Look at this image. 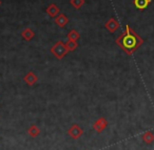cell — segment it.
I'll use <instances>...</instances> for the list:
<instances>
[{
  "instance_id": "1",
  "label": "cell",
  "mask_w": 154,
  "mask_h": 150,
  "mask_svg": "<svg viewBox=\"0 0 154 150\" xmlns=\"http://www.w3.org/2000/svg\"><path fill=\"white\" fill-rule=\"evenodd\" d=\"M115 43L127 55H133L143 44V39L127 24L122 34L115 40Z\"/></svg>"
},
{
  "instance_id": "9",
  "label": "cell",
  "mask_w": 154,
  "mask_h": 150,
  "mask_svg": "<svg viewBox=\"0 0 154 150\" xmlns=\"http://www.w3.org/2000/svg\"><path fill=\"white\" fill-rule=\"evenodd\" d=\"M133 3H134L135 7H136L137 10L143 11V10H146L149 7V4L151 3V0H134Z\"/></svg>"
},
{
  "instance_id": "4",
  "label": "cell",
  "mask_w": 154,
  "mask_h": 150,
  "mask_svg": "<svg viewBox=\"0 0 154 150\" xmlns=\"http://www.w3.org/2000/svg\"><path fill=\"white\" fill-rule=\"evenodd\" d=\"M108 124H109V123H108L107 119L106 118H99L95 121L92 127L97 133H101L108 127Z\"/></svg>"
},
{
  "instance_id": "5",
  "label": "cell",
  "mask_w": 154,
  "mask_h": 150,
  "mask_svg": "<svg viewBox=\"0 0 154 150\" xmlns=\"http://www.w3.org/2000/svg\"><path fill=\"white\" fill-rule=\"evenodd\" d=\"M105 26L110 33H112V34H113V33H115L116 31L119 28V22H118L115 18L112 17V18H110L107 22H106Z\"/></svg>"
},
{
  "instance_id": "8",
  "label": "cell",
  "mask_w": 154,
  "mask_h": 150,
  "mask_svg": "<svg viewBox=\"0 0 154 150\" xmlns=\"http://www.w3.org/2000/svg\"><path fill=\"white\" fill-rule=\"evenodd\" d=\"M59 12H60V9L55 3H51V4L47 7V10H45V13H47L50 17H53V18H55L56 16L59 15Z\"/></svg>"
},
{
  "instance_id": "7",
  "label": "cell",
  "mask_w": 154,
  "mask_h": 150,
  "mask_svg": "<svg viewBox=\"0 0 154 150\" xmlns=\"http://www.w3.org/2000/svg\"><path fill=\"white\" fill-rule=\"evenodd\" d=\"M69 23V18L64 14H59L55 17V24L58 25L60 28H63Z\"/></svg>"
},
{
  "instance_id": "13",
  "label": "cell",
  "mask_w": 154,
  "mask_h": 150,
  "mask_svg": "<svg viewBox=\"0 0 154 150\" xmlns=\"http://www.w3.org/2000/svg\"><path fill=\"white\" fill-rule=\"evenodd\" d=\"M79 38H80V35L76 30H72V31H70V32H69V34H68V39H69V40L77 41Z\"/></svg>"
},
{
  "instance_id": "11",
  "label": "cell",
  "mask_w": 154,
  "mask_h": 150,
  "mask_svg": "<svg viewBox=\"0 0 154 150\" xmlns=\"http://www.w3.org/2000/svg\"><path fill=\"white\" fill-rule=\"evenodd\" d=\"M21 36H22V38H23L24 40L31 41L35 37V33H34V31H32L31 28H26L21 32Z\"/></svg>"
},
{
  "instance_id": "10",
  "label": "cell",
  "mask_w": 154,
  "mask_h": 150,
  "mask_svg": "<svg viewBox=\"0 0 154 150\" xmlns=\"http://www.w3.org/2000/svg\"><path fill=\"white\" fill-rule=\"evenodd\" d=\"M28 134L30 135L31 137L35 139V137H37L40 134V128H39L36 124H32L28 129Z\"/></svg>"
},
{
  "instance_id": "12",
  "label": "cell",
  "mask_w": 154,
  "mask_h": 150,
  "mask_svg": "<svg viewBox=\"0 0 154 150\" xmlns=\"http://www.w3.org/2000/svg\"><path fill=\"white\" fill-rule=\"evenodd\" d=\"M141 139H143V143L150 145V144H152L154 142V134H153V132H152V131H147V132H145L143 135H141Z\"/></svg>"
},
{
  "instance_id": "15",
  "label": "cell",
  "mask_w": 154,
  "mask_h": 150,
  "mask_svg": "<svg viewBox=\"0 0 154 150\" xmlns=\"http://www.w3.org/2000/svg\"><path fill=\"white\" fill-rule=\"evenodd\" d=\"M66 49H68L69 51H74L75 49L78 47V43H77V41H72V40H69L68 42H66Z\"/></svg>"
},
{
  "instance_id": "6",
  "label": "cell",
  "mask_w": 154,
  "mask_h": 150,
  "mask_svg": "<svg viewBox=\"0 0 154 150\" xmlns=\"http://www.w3.org/2000/svg\"><path fill=\"white\" fill-rule=\"evenodd\" d=\"M23 81L29 85V86H33L38 82V77L36 76V74L33 72H29L28 74L24 76Z\"/></svg>"
},
{
  "instance_id": "16",
  "label": "cell",
  "mask_w": 154,
  "mask_h": 150,
  "mask_svg": "<svg viewBox=\"0 0 154 150\" xmlns=\"http://www.w3.org/2000/svg\"><path fill=\"white\" fill-rule=\"evenodd\" d=\"M0 5H1V0H0Z\"/></svg>"
},
{
  "instance_id": "2",
  "label": "cell",
  "mask_w": 154,
  "mask_h": 150,
  "mask_svg": "<svg viewBox=\"0 0 154 150\" xmlns=\"http://www.w3.org/2000/svg\"><path fill=\"white\" fill-rule=\"evenodd\" d=\"M51 53L55 56V58H57L58 60L63 59L66 56V54L69 53L68 49H66V44L62 41H57L53 46L51 47Z\"/></svg>"
},
{
  "instance_id": "3",
  "label": "cell",
  "mask_w": 154,
  "mask_h": 150,
  "mask_svg": "<svg viewBox=\"0 0 154 150\" xmlns=\"http://www.w3.org/2000/svg\"><path fill=\"white\" fill-rule=\"evenodd\" d=\"M68 134L72 137L73 140H78L82 134H84V130L78 124H73L70 128L68 129Z\"/></svg>"
},
{
  "instance_id": "14",
  "label": "cell",
  "mask_w": 154,
  "mask_h": 150,
  "mask_svg": "<svg viewBox=\"0 0 154 150\" xmlns=\"http://www.w3.org/2000/svg\"><path fill=\"white\" fill-rule=\"evenodd\" d=\"M70 4L72 5L74 9L79 10L80 7L85 4V0H70Z\"/></svg>"
}]
</instances>
